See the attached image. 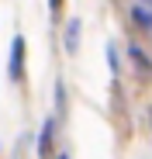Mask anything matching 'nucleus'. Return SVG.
I'll use <instances>...</instances> for the list:
<instances>
[{"mask_svg": "<svg viewBox=\"0 0 152 159\" xmlns=\"http://www.w3.org/2000/svg\"><path fill=\"white\" fill-rule=\"evenodd\" d=\"M38 152H42V156H48V152H52V121H45V128H42V139H38Z\"/></svg>", "mask_w": 152, "mask_h": 159, "instance_id": "obj_5", "label": "nucleus"}, {"mask_svg": "<svg viewBox=\"0 0 152 159\" xmlns=\"http://www.w3.org/2000/svg\"><path fill=\"white\" fill-rule=\"evenodd\" d=\"M132 21L138 24V31H152V11H145V7H132Z\"/></svg>", "mask_w": 152, "mask_h": 159, "instance_id": "obj_3", "label": "nucleus"}, {"mask_svg": "<svg viewBox=\"0 0 152 159\" xmlns=\"http://www.w3.org/2000/svg\"><path fill=\"white\" fill-rule=\"evenodd\" d=\"M66 28H69V31H66V48L76 52V48H80V21H69Z\"/></svg>", "mask_w": 152, "mask_h": 159, "instance_id": "obj_4", "label": "nucleus"}, {"mask_svg": "<svg viewBox=\"0 0 152 159\" xmlns=\"http://www.w3.org/2000/svg\"><path fill=\"white\" fill-rule=\"evenodd\" d=\"M128 52H132V62H135V69H138L142 76H149V73H152V59L145 56V48H142V45H132Z\"/></svg>", "mask_w": 152, "mask_h": 159, "instance_id": "obj_2", "label": "nucleus"}, {"mask_svg": "<svg viewBox=\"0 0 152 159\" xmlns=\"http://www.w3.org/2000/svg\"><path fill=\"white\" fill-rule=\"evenodd\" d=\"M48 4H52V11H59V4H62V0H48Z\"/></svg>", "mask_w": 152, "mask_h": 159, "instance_id": "obj_7", "label": "nucleus"}, {"mask_svg": "<svg viewBox=\"0 0 152 159\" xmlns=\"http://www.w3.org/2000/svg\"><path fill=\"white\" fill-rule=\"evenodd\" d=\"M107 62H111V69H118V48L114 45H107Z\"/></svg>", "mask_w": 152, "mask_h": 159, "instance_id": "obj_6", "label": "nucleus"}, {"mask_svg": "<svg viewBox=\"0 0 152 159\" xmlns=\"http://www.w3.org/2000/svg\"><path fill=\"white\" fill-rule=\"evenodd\" d=\"M145 4H152V0H145Z\"/></svg>", "mask_w": 152, "mask_h": 159, "instance_id": "obj_10", "label": "nucleus"}, {"mask_svg": "<svg viewBox=\"0 0 152 159\" xmlns=\"http://www.w3.org/2000/svg\"><path fill=\"white\" fill-rule=\"evenodd\" d=\"M149 121H152V111H149Z\"/></svg>", "mask_w": 152, "mask_h": 159, "instance_id": "obj_8", "label": "nucleus"}, {"mask_svg": "<svg viewBox=\"0 0 152 159\" xmlns=\"http://www.w3.org/2000/svg\"><path fill=\"white\" fill-rule=\"evenodd\" d=\"M7 73H11V80L17 83V80H24V38L17 35L14 38V45H11V62H7Z\"/></svg>", "mask_w": 152, "mask_h": 159, "instance_id": "obj_1", "label": "nucleus"}, {"mask_svg": "<svg viewBox=\"0 0 152 159\" xmlns=\"http://www.w3.org/2000/svg\"><path fill=\"white\" fill-rule=\"evenodd\" d=\"M59 159H69V156H59Z\"/></svg>", "mask_w": 152, "mask_h": 159, "instance_id": "obj_9", "label": "nucleus"}]
</instances>
